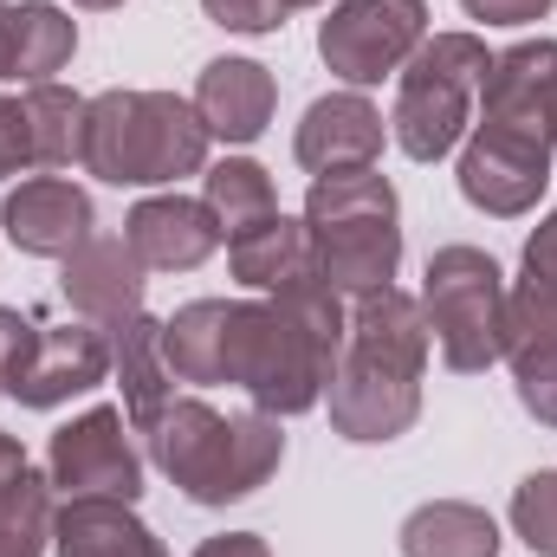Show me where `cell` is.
Instances as JSON below:
<instances>
[{
    "instance_id": "obj_30",
    "label": "cell",
    "mask_w": 557,
    "mask_h": 557,
    "mask_svg": "<svg viewBox=\"0 0 557 557\" xmlns=\"http://www.w3.org/2000/svg\"><path fill=\"white\" fill-rule=\"evenodd\" d=\"M557 0H460V13L467 20H480V26H532V20H545Z\"/></svg>"
},
{
    "instance_id": "obj_18",
    "label": "cell",
    "mask_w": 557,
    "mask_h": 557,
    "mask_svg": "<svg viewBox=\"0 0 557 557\" xmlns=\"http://www.w3.org/2000/svg\"><path fill=\"white\" fill-rule=\"evenodd\" d=\"M78 52V20L52 0L0 7V78L7 85H52Z\"/></svg>"
},
{
    "instance_id": "obj_12",
    "label": "cell",
    "mask_w": 557,
    "mask_h": 557,
    "mask_svg": "<svg viewBox=\"0 0 557 557\" xmlns=\"http://www.w3.org/2000/svg\"><path fill=\"white\" fill-rule=\"evenodd\" d=\"M0 227L20 253L33 260H72L91 234H98V208L78 182L65 175H26L20 188H7L0 201Z\"/></svg>"
},
{
    "instance_id": "obj_36",
    "label": "cell",
    "mask_w": 557,
    "mask_h": 557,
    "mask_svg": "<svg viewBox=\"0 0 557 557\" xmlns=\"http://www.w3.org/2000/svg\"><path fill=\"white\" fill-rule=\"evenodd\" d=\"M72 7H91V13H111V7H124V0H72Z\"/></svg>"
},
{
    "instance_id": "obj_13",
    "label": "cell",
    "mask_w": 557,
    "mask_h": 557,
    "mask_svg": "<svg viewBox=\"0 0 557 557\" xmlns=\"http://www.w3.org/2000/svg\"><path fill=\"white\" fill-rule=\"evenodd\" d=\"M499 363H512L519 409L539 428H557V292L552 285L519 278L506 292V357Z\"/></svg>"
},
{
    "instance_id": "obj_23",
    "label": "cell",
    "mask_w": 557,
    "mask_h": 557,
    "mask_svg": "<svg viewBox=\"0 0 557 557\" xmlns=\"http://www.w3.org/2000/svg\"><path fill=\"white\" fill-rule=\"evenodd\" d=\"M403 557H499V525L486 506H467V499H428L403 519L396 532Z\"/></svg>"
},
{
    "instance_id": "obj_4",
    "label": "cell",
    "mask_w": 557,
    "mask_h": 557,
    "mask_svg": "<svg viewBox=\"0 0 557 557\" xmlns=\"http://www.w3.org/2000/svg\"><path fill=\"white\" fill-rule=\"evenodd\" d=\"M208 124L175 91H98L85 98L78 169L111 188H169L208 169Z\"/></svg>"
},
{
    "instance_id": "obj_11",
    "label": "cell",
    "mask_w": 557,
    "mask_h": 557,
    "mask_svg": "<svg viewBox=\"0 0 557 557\" xmlns=\"http://www.w3.org/2000/svg\"><path fill=\"white\" fill-rule=\"evenodd\" d=\"M111 376V337L98 324H33L13 376H7V396L20 409H59L72 396H91L98 383Z\"/></svg>"
},
{
    "instance_id": "obj_32",
    "label": "cell",
    "mask_w": 557,
    "mask_h": 557,
    "mask_svg": "<svg viewBox=\"0 0 557 557\" xmlns=\"http://www.w3.org/2000/svg\"><path fill=\"white\" fill-rule=\"evenodd\" d=\"M26 337H33V318H20V311L0 305V396H7V376H13V363H20Z\"/></svg>"
},
{
    "instance_id": "obj_7",
    "label": "cell",
    "mask_w": 557,
    "mask_h": 557,
    "mask_svg": "<svg viewBox=\"0 0 557 557\" xmlns=\"http://www.w3.org/2000/svg\"><path fill=\"white\" fill-rule=\"evenodd\" d=\"M506 273L486 247H434L421 273V318L454 376H480L506 357Z\"/></svg>"
},
{
    "instance_id": "obj_33",
    "label": "cell",
    "mask_w": 557,
    "mask_h": 557,
    "mask_svg": "<svg viewBox=\"0 0 557 557\" xmlns=\"http://www.w3.org/2000/svg\"><path fill=\"white\" fill-rule=\"evenodd\" d=\"M195 557H273V545L260 532H221V539H201Z\"/></svg>"
},
{
    "instance_id": "obj_16",
    "label": "cell",
    "mask_w": 557,
    "mask_h": 557,
    "mask_svg": "<svg viewBox=\"0 0 557 557\" xmlns=\"http://www.w3.org/2000/svg\"><path fill=\"white\" fill-rule=\"evenodd\" d=\"M383 111L363 91H331L298 117L292 156L305 175H344V169H376L383 156Z\"/></svg>"
},
{
    "instance_id": "obj_10",
    "label": "cell",
    "mask_w": 557,
    "mask_h": 557,
    "mask_svg": "<svg viewBox=\"0 0 557 557\" xmlns=\"http://www.w3.org/2000/svg\"><path fill=\"white\" fill-rule=\"evenodd\" d=\"M46 480L65 499H143V454L131 441L124 409L98 403L78 421H65L46 447Z\"/></svg>"
},
{
    "instance_id": "obj_8",
    "label": "cell",
    "mask_w": 557,
    "mask_h": 557,
    "mask_svg": "<svg viewBox=\"0 0 557 557\" xmlns=\"http://www.w3.org/2000/svg\"><path fill=\"white\" fill-rule=\"evenodd\" d=\"M428 39V0H337L318 26V59L350 91L396 78Z\"/></svg>"
},
{
    "instance_id": "obj_21",
    "label": "cell",
    "mask_w": 557,
    "mask_h": 557,
    "mask_svg": "<svg viewBox=\"0 0 557 557\" xmlns=\"http://www.w3.org/2000/svg\"><path fill=\"white\" fill-rule=\"evenodd\" d=\"M111 376H117V389H124V416L131 428H149V421L162 416L169 403H175V370H169V350H162V318H131L117 337H111Z\"/></svg>"
},
{
    "instance_id": "obj_22",
    "label": "cell",
    "mask_w": 557,
    "mask_h": 557,
    "mask_svg": "<svg viewBox=\"0 0 557 557\" xmlns=\"http://www.w3.org/2000/svg\"><path fill=\"white\" fill-rule=\"evenodd\" d=\"M227 267H234V278H240L247 292H278V285H292V278L318 273L311 234H305V221H292V214H267V221L240 227V234L227 240Z\"/></svg>"
},
{
    "instance_id": "obj_27",
    "label": "cell",
    "mask_w": 557,
    "mask_h": 557,
    "mask_svg": "<svg viewBox=\"0 0 557 557\" xmlns=\"http://www.w3.org/2000/svg\"><path fill=\"white\" fill-rule=\"evenodd\" d=\"M512 532L532 557H557V467H539L512 486Z\"/></svg>"
},
{
    "instance_id": "obj_6",
    "label": "cell",
    "mask_w": 557,
    "mask_h": 557,
    "mask_svg": "<svg viewBox=\"0 0 557 557\" xmlns=\"http://www.w3.org/2000/svg\"><path fill=\"white\" fill-rule=\"evenodd\" d=\"M486 65H493V52L480 33L421 39V52L396 72V111H389V131H396L409 162H441L467 143Z\"/></svg>"
},
{
    "instance_id": "obj_29",
    "label": "cell",
    "mask_w": 557,
    "mask_h": 557,
    "mask_svg": "<svg viewBox=\"0 0 557 557\" xmlns=\"http://www.w3.org/2000/svg\"><path fill=\"white\" fill-rule=\"evenodd\" d=\"M20 169H39L33 124H26V104H20V98H0V182L20 175Z\"/></svg>"
},
{
    "instance_id": "obj_9",
    "label": "cell",
    "mask_w": 557,
    "mask_h": 557,
    "mask_svg": "<svg viewBox=\"0 0 557 557\" xmlns=\"http://www.w3.org/2000/svg\"><path fill=\"white\" fill-rule=\"evenodd\" d=\"M552 143L525 124H499V117H480L467 143H460V195L467 208L493 214V221H519L545 201L552 188Z\"/></svg>"
},
{
    "instance_id": "obj_3",
    "label": "cell",
    "mask_w": 557,
    "mask_h": 557,
    "mask_svg": "<svg viewBox=\"0 0 557 557\" xmlns=\"http://www.w3.org/2000/svg\"><path fill=\"white\" fill-rule=\"evenodd\" d=\"M149 460L162 467L169 486H182L188 506H234L253 499L285 460V428L267 409L221 416L201 396H175L162 416L143 428Z\"/></svg>"
},
{
    "instance_id": "obj_15",
    "label": "cell",
    "mask_w": 557,
    "mask_h": 557,
    "mask_svg": "<svg viewBox=\"0 0 557 557\" xmlns=\"http://www.w3.org/2000/svg\"><path fill=\"white\" fill-rule=\"evenodd\" d=\"M65 305L85 318V324H98L104 337H117L131 318H143V260L131 253V240H111V234H91L72 260H65Z\"/></svg>"
},
{
    "instance_id": "obj_2",
    "label": "cell",
    "mask_w": 557,
    "mask_h": 557,
    "mask_svg": "<svg viewBox=\"0 0 557 557\" xmlns=\"http://www.w3.org/2000/svg\"><path fill=\"white\" fill-rule=\"evenodd\" d=\"M428 318L421 298L403 285H383L370 298H350L344 357L331 370V428L357 447L403 441L421 421V370H428Z\"/></svg>"
},
{
    "instance_id": "obj_19",
    "label": "cell",
    "mask_w": 557,
    "mask_h": 557,
    "mask_svg": "<svg viewBox=\"0 0 557 557\" xmlns=\"http://www.w3.org/2000/svg\"><path fill=\"white\" fill-rule=\"evenodd\" d=\"M52 552L59 557H169L162 539L137 519L131 499H65L52 512Z\"/></svg>"
},
{
    "instance_id": "obj_20",
    "label": "cell",
    "mask_w": 557,
    "mask_h": 557,
    "mask_svg": "<svg viewBox=\"0 0 557 557\" xmlns=\"http://www.w3.org/2000/svg\"><path fill=\"white\" fill-rule=\"evenodd\" d=\"M234 305H240V298H195V305H182L175 318H162V350H169L175 383H195V389L227 383Z\"/></svg>"
},
{
    "instance_id": "obj_25",
    "label": "cell",
    "mask_w": 557,
    "mask_h": 557,
    "mask_svg": "<svg viewBox=\"0 0 557 557\" xmlns=\"http://www.w3.org/2000/svg\"><path fill=\"white\" fill-rule=\"evenodd\" d=\"M20 104H26V124H33L39 169H72L78 162V143H85V98L52 78V85H26Z\"/></svg>"
},
{
    "instance_id": "obj_14",
    "label": "cell",
    "mask_w": 557,
    "mask_h": 557,
    "mask_svg": "<svg viewBox=\"0 0 557 557\" xmlns=\"http://www.w3.org/2000/svg\"><path fill=\"white\" fill-rule=\"evenodd\" d=\"M124 240L143 260V273H195L201 260H214V247L227 240L214 208L195 195H143L124 221Z\"/></svg>"
},
{
    "instance_id": "obj_35",
    "label": "cell",
    "mask_w": 557,
    "mask_h": 557,
    "mask_svg": "<svg viewBox=\"0 0 557 557\" xmlns=\"http://www.w3.org/2000/svg\"><path fill=\"white\" fill-rule=\"evenodd\" d=\"M33 460H26V447L13 441V434H0V506H7V493L20 486V473H26Z\"/></svg>"
},
{
    "instance_id": "obj_1",
    "label": "cell",
    "mask_w": 557,
    "mask_h": 557,
    "mask_svg": "<svg viewBox=\"0 0 557 557\" xmlns=\"http://www.w3.org/2000/svg\"><path fill=\"white\" fill-rule=\"evenodd\" d=\"M344 331H350V298L331 292L318 273L292 278L267 298H240L234 344H227V383L278 421L305 416L331 389Z\"/></svg>"
},
{
    "instance_id": "obj_26",
    "label": "cell",
    "mask_w": 557,
    "mask_h": 557,
    "mask_svg": "<svg viewBox=\"0 0 557 557\" xmlns=\"http://www.w3.org/2000/svg\"><path fill=\"white\" fill-rule=\"evenodd\" d=\"M52 480L46 473H20V486L7 493V506H0V557H46L52 545Z\"/></svg>"
},
{
    "instance_id": "obj_17",
    "label": "cell",
    "mask_w": 557,
    "mask_h": 557,
    "mask_svg": "<svg viewBox=\"0 0 557 557\" xmlns=\"http://www.w3.org/2000/svg\"><path fill=\"white\" fill-rule=\"evenodd\" d=\"M188 104H195V117L208 124V137L247 149V143L267 137V124H273L278 85L260 59H208Z\"/></svg>"
},
{
    "instance_id": "obj_5",
    "label": "cell",
    "mask_w": 557,
    "mask_h": 557,
    "mask_svg": "<svg viewBox=\"0 0 557 557\" xmlns=\"http://www.w3.org/2000/svg\"><path fill=\"white\" fill-rule=\"evenodd\" d=\"M305 234L318 278L344 298H370L403 273V201L389 175L376 169H344V175H311L305 195Z\"/></svg>"
},
{
    "instance_id": "obj_24",
    "label": "cell",
    "mask_w": 557,
    "mask_h": 557,
    "mask_svg": "<svg viewBox=\"0 0 557 557\" xmlns=\"http://www.w3.org/2000/svg\"><path fill=\"white\" fill-rule=\"evenodd\" d=\"M201 201L214 208V221H221L227 240H234L240 227H253V221L278 214L273 175H267L253 156H221V162H208V169H201Z\"/></svg>"
},
{
    "instance_id": "obj_37",
    "label": "cell",
    "mask_w": 557,
    "mask_h": 557,
    "mask_svg": "<svg viewBox=\"0 0 557 557\" xmlns=\"http://www.w3.org/2000/svg\"><path fill=\"white\" fill-rule=\"evenodd\" d=\"M298 7H324V0H285V13H298Z\"/></svg>"
},
{
    "instance_id": "obj_31",
    "label": "cell",
    "mask_w": 557,
    "mask_h": 557,
    "mask_svg": "<svg viewBox=\"0 0 557 557\" xmlns=\"http://www.w3.org/2000/svg\"><path fill=\"white\" fill-rule=\"evenodd\" d=\"M525 278L557 292V208L532 227V240H525Z\"/></svg>"
},
{
    "instance_id": "obj_34",
    "label": "cell",
    "mask_w": 557,
    "mask_h": 557,
    "mask_svg": "<svg viewBox=\"0 0 557 557\" xmlns=\"http://www.w3.org/2000/svg\"><path fill=\"white\" fill-rule=\"evenodd\" d=\"M532 131L552 143V156H557V65L545 72V85H539V98H532Z\"/></svg>"
},
{
    "instance_id": "obj_28",
    "label": "cell",
    "mask_w": 557,
    "mask_h": 557,
    "mask_svg": "<svg viewBox=\"0 0 557 557\" xmlns=\"http://www.w3.org/2000/svg\"><path fill=\"white\" fill-rule=\"evenodd\" d=\"M201 13L214 26H227V33H247V39L285 26V0H201Z\"/></svg>"
}]
</instances>
